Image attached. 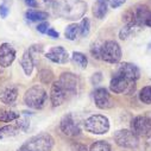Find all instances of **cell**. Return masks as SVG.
I'll return each mask as SVG.
<instances>
[{
  "instance_id": "cell-10",
  "label": "cell",
  "mask_w": 151,
  "mask_h": 151,
  "mask_svg": "<svg viewBox=\"0 0 151 151\" xmlns=\"http://www.w3.org/2000/svg\"><path fill=\"white\" fill-rule=\"evenodd\" d=\"M60 129L62 133L65 134L67 137H76L81 133L80 125L71 113H68V114L63 116V118L60 122Z\"/></svg>"
},
{
  "instance_id": "cell-1",
  "label": "cell",
  "mask_w": 151,
  "mask_h": 151,
  "mask_svg": "<svg viewBox=\"0 0 151 151\" xmlns=\"http://www.w3.org/2000/svg\"><path fill=\"white\" fill-rule=\"evenodd\" d=\"M51 7L57 17L68 20H79L87 11V4L83 0H54Z\"/></svg>"
},
{
  "instance_id": "cell-29",
  "label": "cell",
  "mask_w": 151,
  "mask_h": 151,
  "mask_svg": "<svg viewBox=\"0 0 151 151\" xmlns=\"http://www.w3.org/2000/svg\"><path fill=\"white\" fill-rule=\"evenodd\" d=\"M79 27H80V36H82V37L88 36L89 31H91V20H89V18L83 17L81 23L79 24Z\"/></svg>"
},
{
  "instance_id": "cell-18",
  "label": "cell",
  "mask_w": 151,
  "mask_h": 151,
  "mask_svg": "<svg viewBox=\"0 0 151 151\" xmlns=\"http://www.w3.org/2000/svg\"><path fill=\"white\" fill-rule=\"evenodd\" d=\"M133 12H134V18H136L137 25L140 27L145 26V22L149 18V16L151 14V11L149 10V7L145 5H139L136 7V10Z\"/></svg>"
},
{
  "instance_id": "cell-5",
  "label": "cell",
  "mask_w": 151,
  "mask_h": 151,
  "mask_svg": "<svg viewBox=\"0 0 151 151\" xmlns=\"http://www.w3.org/2000/svg\"><path fill=\"white\" fill-rule=\"evenodd\" d=\"M57 82L60 83V86L62 87L64 93L67 94L68 100L78 94L79 87H80V81H79V78L75 74H73L70 71L62 73L61 76L57 80Z\"/></svg>"
},
{
  "instance_id": "cell-33",
  "label": "cell",
  "mask_w": 151,
  "mask_h": 151,
  "mask_svg": "<svg viewBox=\"0 0 151 151\" xmlns=\"http://www.w3.org/2000/svg\"><path fill=\"white\" fill-rule=\"evenodd\" d=\"M101 80H102V75H101V73H95L93 76H92V79H91V81H92V83L93 85H99L100 82H101Z\"/></svg>"
},
{
  "instance_id": "cell-30",
  "label": "cell",
  "mask_w": 151,
  "mask_h": 151,
  "mask_svg": "<svg viewBox=\"0 0 151 151\" xmlns=\"http://www.w3.org/2000/svg\"><path fill=\"white\" fill-rule=\"evenodd\" d=\"M102 44H104V42L100 41V40H98V41H95V42L92 43V45H91V54H92V56L94 58L100 60V54H101V47H102Z\"/></svg>"
},
{
  "instance_id": "cell-28",
  "label": "cell",
  "mask_w": 151,
  "mask_h": 151,
  "mask_svg": "<svg viewBox=\"0 0 151 151\" xmlns=\"http://www.w3.org/2000/svg\"><path fill=\"white\" fill-rule=\"evenodd\" d=\"M139 100L145 104V105H151V86H145L140 89L139 94Z\"/></svg>"
},
{
  "instance_id": "cell-12",
  "label": "cell",
  "mask_w": 151,
  "mask_h": 151,
  "mask_svg": "<svg viewBox=\"0 0 151 151\" xmlns=\"http://www.w3.org/2000/svg\"><path fill=\"white\" fill-rule=\"evenodd\" d=\"M16 49L10 43H3L0 45V67L7 68L16 60Z\"/></svg>"
},
{
  "instance_id": "cell-23",
  "label": "cell",
  "mask_w": 151,
  "mask_h": 151,
  "mask_svg": "<svg viewBox=\"0 0 151 151\" xmlns=\"http://www.w3.org/2000/svg\"><path fill=\"white\" fill-rule=\"evenodd\" d=\"M79 35H80V27H79V24H76V23L69 24L64 30V36L69 41H75Z\"/></svg>"
},
{
  "instance_id": "cell-7",
  "label": "cell",
  "mask_w": 151,
  "mask_h": 151,
  "mask_svg": "<svg viewBox=\"0 0 151 151\" xmlns=\"http://www.w3.org/2000/svg\"><path fill=\"white\" fill-rule=\"evenodd\" d=\"M109 89L111 92L116 94H132L136 89V81H131L123 75L117 74L112 78L109 82Z\"/></svg>"
},
{
  "instance_id": "cell-13",
  "label": "cell",
  "mask_w": 151,
  "mask_h": 151,
  "mask_svg": "<svg viewBox=\"0 0 151 151\" xmlns=\"http://www.w3.org/2000/svg\"><path fill=\"white\" fill-rule=\"evenodd\" d=\"M45 57L57 64H65L69 61V54L63 47H52L45 54Z\"/></svg>"
},
{
  "instance_id": "cell-26",
  "label": "cell",
  "mask_w": 151,
  "mask_h": 151,
  "mask_svg": "<svg viewBox=\"0 0 151 151\" xmlns=\"http://www.w3.org/2000/svg\"><path fill=\"white\" fill-rule=\"evenodd\" d=\"M88 151H112V147L105 140H96L89 146Z\"/></svg>"
},
{
  "instance_id": "cell-31",
  "label": "cell",
  "mask_w": 151,
  "mask_h": 151,
  "mask_svg": "<svg viewBox=\"0 0 151 151\" xmlns=\"http://www.w3.org/2000/svg\"><path fill=\"white\" fill-rule=\"evenodd\" d=\"M70 150L71 151H88L87 146L81 143H73L70 146Z\"/></svg>"
},
{
  "instance_id": "cell-9",
  "label": "cell",
  "mask_w": 151,
  "mask_h": 151,
  "mask_svg": "<svg viewBox=\"0 0 151 151\" xmlns=\"http://www.w3.org/2000/svg\"><path fill=\"white\" fill-rule=\"evenodd\" d=\"M138 138L139 137H151V117L137 116L131 122L130 129Z\"/></svg>"
},
{
  "instance_id": "cell-21",
  "label": "cell",
  "mask_w": 151,
  "mask_h": 151,
  "mask_svg": "<svg viewBox=\"0 0 151 151\" xmlns=\"http://www.w3.org/2000/svg\"><path fill=\"white\" fill-rule=\"evenodd\" d=\"M49 17L48 12L38 11V10H27L25 12V18L30 22H44Z\"/></svg>"
},
{
  "instance_id": "cell-27",
  "label": "cell",
  "mask_w": 151,
  "mask_h": 151,
  "mask_svg": "<svg viewBox=\"0 0 151 151\" xmlns=\"http://www.w3.org/2000/svg\"><path fill=\"white\" fill-rule=\"evenodd\" d=\"M38 76H40V80H41V82H42V83L48 85V83H51V82H52V80H54V73H52L50 69L44 68V69L40 70Z\"/></svg>"
},
{
  "instance_id": "cell-2",
  "label": "cell",
  "mask_w": 151,
  "mask_h": 151,
  "mask_svg": "<svg viewBox=\"0 0 151 151\" xmlns=\"http://www.w3.org/2000/svg\"><path fill=\"white\" fill-rule=\"evenodd\" d=\"M55 140L49 133H40L29 138L19 149V151H51Z\"/></svg>"
},
{
  "instance_id": "cell-4",
  "label": "cell",
  "mask_w": 151,
  "mask_h": 151,
  "mask_svg": "<svg viewBox=\"0 0 151 151\" xmlns=\"http://www.w3.org/2000/svg\"><path fill=\"white\" fill-rule=\"evenodd\" d=\"M85 129L93 134H105L109 131V120L106 116L93 114L85 120Z\"/></svg>"
},
{
  "instance_id": "cell-8",
  "label": "cell",
  "mask_w": 151,
  "mask_h": 151,
  "mask_svg": "<svg viewBox=\"0 0 151 151\" xmlns=\"http://www.w3.org/2000/svg\"><path fill=\"white\" fill-rule=\"evenodd\" d=\"M113 138H114L116 144L123 149H136L139 144V138L131 130L127 129L118 130Z\"/></svg>"
},
{
  "instance_id": "cell-38",
  "label": "cell",
  "mask_w": 151,
  "mask_h": 151,
  "mask_svg": "<svg viewBox=\"0 0 151 151\" xmlns=\"http://www.w3.org/2000/svg\"><path fill=\"white\" fill-rule=\"evenodd\" d=\"M145 26L151 27V14H150V16H149V18L146 19V22H145Z\"/></svg>"
},
{
  "instance_id": "cell-34",
  "label": "cell",
  "mask_w": 151,
  "mask_h": 151,
  "mask_svg": "<svg viewBox=\"0 0 151 151\" xmlns=\"http://www.w3.org/2000/svg\"><path fill=\"white\" fill-rule=\"evenodd\" d=\"M48 27H49V24L47 22H43V23L38 24V26H37V31L41 32V33H47Z\"/></svg>"
},
{
  "instance_id": "cell-22",
  "label": "cell",
  "mask_w": 151,
  "mask_h": 151,
  "mask_svg": "<svg viewBox=\"0 0 151 151\" xmlns=\"http://www.w3.org/2000/svg\"><path fill=\"white\" fill-rule=\"evenodd\" d=\"M19 118L20 116L18 112L6 109V108H0V123H11Z\"/></svg>"
},
{
  "instance_id": "cell-20",
  "label": "cell",
  "mask_w": 151,
  "mask_h": 151,
  "mask_svg": "<svg viewBox=\"0 0 151 151\" xmlns=\"http://www.w3.org/2000/svg\"><path fill=\"white\" fill-rule=\"evenodd\" d=\"M108 0H96L93 5V14L98 19L105 18L108 11Z\"/></svg>"
},
{
  "instance_id": "cell-19",
  "label": "cell",
  "mask_w": 151,
  "mask_h": 151,
  "mask_svg": "<svg viewBox=\"0 0 151 151\" xmlns=\"http://www.w3.org/2000/svg\"><path fill=\"white\" fill-rule=\"evenodd\" d=\"M22 127L19 126V124H10V125H5L3 127H0V139H7L11 137H14L17 134L20 133Z\"/></svg>"
},
{
  "instance_id": "cell-39",
  "label": "cell",
  "mask_w": 151,
  "mask_h": 151,
  "mask_svg": "<svg viewBox=\"0 0 151 151\" xmlns=\"http://www.w3.org/2000/svg\"><path fill=\"white\" fill-rule=\"evenodd\" d=\"M44 1H49V0H44Z\"/></svg>"
},
{
  "instance_id": "cell-36",
  "label": "cell",
  "mask_w": 151,
  "mask_h": 151,
  "mask_svg": "<svg viewBox=\"0 0 151 151\" xmlns=\"http://www.w3.org/2000/svg\"><path fill=\"white\" fill-rule=\"evenodd\" d=\"M47 33H48V36H49V37H51V38H58V37H60V33H58L55 29H52V27L48 29Z\"/></svg>"
},
{
  "instance_id": "cell-3",
  "label": "cell",
  "mask_w": 151,
  "mask_h": 151,
  "mask_svg": "<svg viewBox=\"0 0 151 151\" xmlns=\"http://www.w3.org/2000/svg\"><path fill=\"white\" fill-rule=\"evenodd\" d=\"M47 99H48V94H47L45 89L42 86H38V85L30 87L23 96L24 104L27 107L33 108V109L43 108L45 102H47Z\"/></svg>"
},
{
  "instance_id": "cell-14",
  "label": "cell",
  "mask_w": 151,
  "mask_h": 151,
  "mask_svg": "<svg viewBox=\"0 0 151 151\" xmlns=\"http://www.w3.org/2000/svg\"><path fill=\"white\" fill-rule=\"evenodd\" d=\"M117 74L123 75L124 78H126V79H129L131 81H137L140 78V70H139V68L136 64L130 63V62L120 63Z\"/></svg>"
},
{
  "instance_id": "cell-25",
  "label": "cell",
  "mask_w": 151,
  "mask_h": 151,
  "mask_svg": "<svg viewBox=\"0 0 151 151\" xmlns=\"http://www.w3.org/2000/svg\"><path fill=\"white\" fill-rule=\"evenodd\" d=\"M142 27L138 25H125L123 26V29L119 32V37L120 40H127L129 37H132L133 35H136Z\"/></svg>"
},
{
  "instance_id": "cell-24",
  "label": "cell",
  "mask_w": 151,
  "mask_h": 151,
  "mask_svg": "<svg viewBox=\"0 0 151 151\" xmlns=\"http://www.w3.org/2000/svg\"><path fill=\"white\" fill-rule=\"evenodd\" d=\"M71 61L74 64L79 65L81 69H86L87 68V64H88V58L85 54L82 52H79V51H74L71 54Z\"/></svg>"
},
{
  "instance_id": "cell-15",
  "label": "cell",
  "mask_w": 151,
  "mask_h": 151,
  "mask_svg": "<svg viewBox=\"0 0 151 151\" xmlns=\"http://www.w3.org/2000/svg\"><path fill=\"white\" fill-rule=\"evenodd\" d=\"M18 98V88L13 85H7L0 88V101L5 105H13Z\"/></svg>"
},
{
  "instance_id": "cell-11",
  "label": "cell",
  "mask_w": 151,
  "mask_h": 151,
  "mask_svg": "<svg viewBox=\"0 0 151 151\" xmlns=\"http://www.w3.org/2000/svg\"><path fill=\"white\" fill-rule=\"evenodd\" d=\"M93 99H94V104L98 108L100 109H108L114 106V102L112 101L111 94L108 93V91L104 87L96 88L93 93Z\"/></svg>"
},
{
  "instance_id": "cell-16",
  "label": "cell",
  "mask_w": 151,
  "mask_h": 151,
  "mask_svg": "<svg viewBox=\"0 0 151 151\" xmlns=\"http://www.w3.org/2000/svg\"><path fill=\"white\" fill-rule=\"evenodd\" d=\"M65 100H68L67 94L64 93V91L62 89L60 83L57 81H55L51 85V91H50V101H51L52 107H58V106L63 105Z\"/></svg>"
},
{
  "instance_id": "cell-6",
  "label": "cell",
  "mask_w": 151,
  "mask_h": 151,
  "mask_svg": "<svg viewBox=\"0 0 151 151\" xmlns=\"http://www.w3.org/2000/svg\"><path fill=\"white\" fill-rule=\"evenodd\" d=\"M100 60L116 64L122 60V48L116 41H106L101 47Z\"/></svg>"
},
{
  "instance_id": "cell-37",
  "label": "cell",
  "mask_w": 151,
  "mask_h": 151,
  "mask_svg": "<svg viewBox=\"0 0 151 151\" xmlns=\"http://www.w3.org/2000/svg\"><path fill=\"white\" fill-rule=\"evenodd\" d=\"M24 3H25L26 6L32 7V9L38 7V3H37V0H24Z\"/></svg>"
},
{
  "instance_id": "cell-35",
  "label": "cell",
  "mask_w": 151,
  "mask_h": 151,
  "mask_svg": "<svg viewBox=\"0 0 151 151\" xmlns=\"http://www.w3.org/2000/svg\"><path fill=\"white\" fill-rule=\"evenodd\" d=\"M9 12H10V10H9V7L5 4L0 5V17H1V18H6L7 14H9Z\"/></svg>"
},
{
  "instance_id": "cell-17",
  "label": "cell",
  "mask_w": 151,
  "mask_h": 151,
  "mask_svg": "<svg viewBox=\"0 0 151 151\" xmlns=\"http://www.w3.org/2000/svg\"><path fill=\"white\" fill-rule=\"evenodd\" d=\"M20 65H22L26 76H31L33 68H35V58H33V56L31 55V52L29 50H26L23 54L22 60H20Z\"/></svg>"
},
{
  "instance_id": "cell-32",
  "label": "cell",
  "mask_w": 151,
  "mask_h": 151,
  "mask_svg": "<svg viewBox=\"0 0 151 151\" xmlns=\"http://www.w3.org/2000/svg\"><path fill=\"white\" fill-rule=\"evenodd\" d=\"M126 0H108V4L112 9H118L125 4Z\"/></svg>"
}]
</instances>
